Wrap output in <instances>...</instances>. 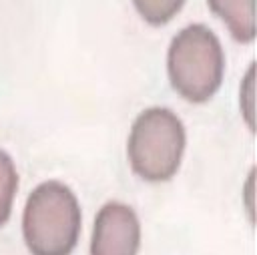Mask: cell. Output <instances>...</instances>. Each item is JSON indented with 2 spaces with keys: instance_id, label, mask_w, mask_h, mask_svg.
Instances as JSON below:
<instances>
[{
  "instance_id": "6da1fadb",
  "label": "cell",
  "mask_w": 257,
  "mask_h": 255,
  "mask_svg": "<svg viewBox=\"0 0 257 255\" xmlns=\"http://www.w3.org/2000/svg\"><path fill=\"white\" fill-rule=\"evenodd\" d=\"M22 235L32 255H70L80 235V207L58 181L38 185L26 199Z\"/></svg>"
},
{
  "instance_id": "7a4b0ae2",
  "label": "cell",
  "mask_w": 257,
  "mask_h": 255,
  "mask_svg": "<svg viewBox=\"0 0 257 255\" xmlns=\"http://www.w3.org/2000/svg\"><path fill=\"white\" fill-rule=\"evenodd\" d=\"M167 72L185 100L207 102L225 72V54L215 32L205 24H189L177 32L167 52Z\"/></svg>"
},
{
  "instance_id": "3957f363",
  "label": "cell",
  "mask_w": 257,
  "mask_h": 255,
  "mask_svg": "<svg viewBox=\"0 0 257 255\" xmlns=\"http://www.w3.org/2000/svg\"><path fill=\"white\" fill-rule=\"evenodd\" d=\"M187 137L181 118L163 106L147 108L133 122L126 157L135 175L151 183L175 177L181 167Z\"/></svg>"
},
{
  "instance_id": "277c9868",
  "label": "cell",
  "mask_w": 257,
  "mask_h": 255,
  "mask_svg": "<svg viewBox=\"0 0 257 255\" xmlns=\"http://www.w3.org/2000/svg\"><path fill=\"white\" fill-rule=\"evenodd\" d=\"M139 247L141 223L137 213L124 203H106L94 219L90 255H137Z\"/></svg>"
},
{
  "instance_id": "5b68a950",
  "label": "cell",
  "mask_w": 257,
  "mask_h": 255,
  "mask_svg": "<svg viewBox=\"0 0 257 255\" xmlns=\"http://www.w3.org/2000/svg\"><path fill=\"white\" fill-rule=\"evenodd\" d=\"M209 8L225 22L231 36L239 42H251L257 32L255 0H207Z\"/></svg>"
},
{
  "instance_id": "8992f818",
  "label": "cell",
  "mask_w": 257,
  "mask_h": 255,
  "mask_svg": "<svg viewBox=\"0 0 257 255\" xmlns=\"http://www.w3.org/2000/svg\"><path fill=\"white\" fill-rule=\"evenodd\" d=\"M18 189V175L12 159L0 151V227L8 221L12 213V203L14 195Z\"/></svg>"
},
{
  "instance_id": "52a82bcc",
  "label": "cell",
  "mask_w": 257,
  "mask_h": 255,
  "mask_svg": "<svg viewBox=\"0 0 257 255\" xmlns=\"http://www.w3.org/2000/svg\"><path fill=\"white\" fill-rule=\"evenodd\" d=\"M139 14L151 24L169 22L185 4V0H133Z\"/></svg>"
},
{
  "instance_id": "ba28073f",
  "label": "cell",
  "mask_w": 257,
  "mask_h": 255,
  "mask_svg": "<svg viewBox=\"0 0 257 255\" xmlns=\"http://www.w3.org/2000/svg\"><path fill=\"white\" fill-rule=\"evenodd\" d=\"M255 66L251 64L249 70H247V76H245V82L241 86V112L249 124V129L253 131L255 129V104H253V86H255Z\"/></svg>"
}]
</instances>
